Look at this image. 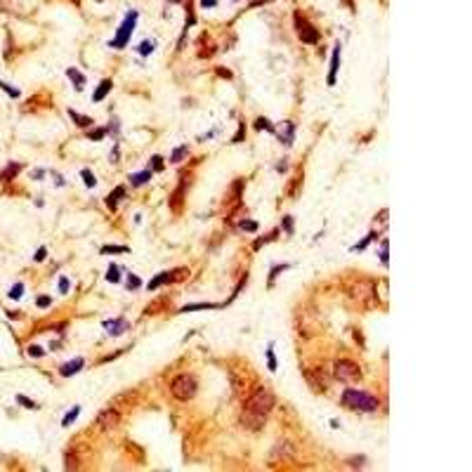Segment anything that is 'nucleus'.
Segmentation results:
<instances>
[{
	"label": "nucleus",
	"instance_id": "1",
	"mask_svg": "<svg viewBox=\"0 0 472 472\" xmlns=\"http://www.w3.org/2000/svg\"><path fill=\"white\" fill-rule=\"evenodd\" d=\"M274 404H276V399H274V394L269 390H265V387L255 390L253 394L248 397V401H246L243 411H241V423L248 430H260L267 423V416L274 409Z\"/></svg>",
	"mask_w": 472,
	"mask_h": 472
},
{
	"label": "nucleus",
	"instance_id": "2",
	"mask_svg": "<svg viewBox=\"0 0 472 472\" xmlns=\"http://www.w3.org/2000/svg\"><path fill=\"white\" fill-rule=\"evenodd\" d=\"M343 406L354 409V411H363V413H373L378 409V399L368 392H362V390H345Z\"/></svg>",
	"mask_w": 472,
	"mask_h": 472
},
{
	"label": "nucleus",
	"instance_id": "3",
	"mask_svg": "<svg viewBox=\"0 0 472 472\" xmlns=\"http://www.w3.org/2000/svg\"><path fill=\"white\" fill-rule=\"evenodd\" d=\"M170 394L177 401H189L196 394V378L189 373H182L175 380L170 382Z\"/></svg>",
	"mask_w": 472,
	"mask_h": 472
},
{
	"label": "nucleus",
	"instance_id": "4",
	"mask_svg": "<svg viewBox=\"0 0 472 472\" xmlns=\"http://www.w3.org/2000/svg\"><path fill=\"white\" fill-rule=\"evenodd\" d=\"M135 26H137V12L130 10L127 17L123 19V24H121V29H118V33H116V40H111V47H126L130 36H132V31H135Z\"/></svg>",
	"mask_w": 472,
	"mask_h": 472
},
{
	"label": "nucleus",
	"instance_id": "5",
	"mask_svg": "<svg viewBox=\"0 0 472 472\" xmlns=\"http://www.w3.org/2000/svg\"><path fill=\"white\" fill-rule=\"evenodd\" d=\"M335 378L343 382H357L362 380V368L349 359H338L335 362Z\"/></svg>",
	"mask_w": 472,
	"mask_h": 472
},
{
	"label": "nucleus",
	"instance_id": "6",
	"mask_svg": "<svg viewBox=\"0 0 472 472\" xmlns=\"http://www.w3.org/2000/svg\"><path fill=\"white\" fill-rule=\"evenodd\" d=\"M293 24H295V31H298V38L302 40V43H307V45H314V43H319V31L309 24L307 19L302 17L300 12H295V17H293Z\"/></svg>",
	"mask_w": 472,
	"mask_h": 472
},
{
	"label": "nucleus",
	"instance_id": "7",
	"mask_svg": "<svg viewBox=\"0 0 472 472\" xmlns=\"http://www.w3.org/2000/svg\"><path fill=\"white\" fill-rule=\"evenodd\" d=\"M272 135L283 146H291L293 140H295V126H293L291 121H281V123L272 126Z\"/></svg>",
	"mask_w": 472,
	"mask_h": 472
},
{
	"label": "nucleus",
	"instance_id": "8",
	"mask_svg": "<svg viewBox=\"0 0 472 472\" xmlns=\"http://www.w3.org/2000/svg\"><path fill=\"white\" fill-rule=\"evenodd\" d=\"M102 326H104V330H107L109 335L118 338V335H123L127 328H130V324H127L123 316H116V319H107V321H102Z\"/></svg>",
	"mask_w": 472,
	"mask_h": 472
},
{
	"label": "nucleus",
	"instance_id": "9",
	"mask_svg": "<svg viewBox=\"0 0 472 472\" xmlns=\"http://www.w3.org/2000/svg\"><path fill=\"white\" fill-rule=\"evenodd\" d=\"M340 43H335L333 45V55H330V66H328V78L326 83L328 85H335V80H338V69H340Z\"/></svg>",
	"mask_w": 472,
	"mask_h": 472
},
{
	"label": "nucleus",
	"instance_id": "10",
	"mask_svg": "<svg viewBox=\"0 0 472 472\" xmlns=\"http://www.w3.org/2000/svg\"><path fill=\"white\" fill-rule=\"evenodd\" d=\"M97 423H99V427H102V430H113V427L121 423V413H118V411H113V409H107V411H102V413H99Z\"/></svg>",
	"mask_w": 472,
	"mask_h": 472
},
{
	"label": "nucleus",
	"instance_id": "11",
	"mask_svg": "<svg viewBox=\"0 0 472 472\" xmlns=\"http://www.w3.org/2000/svg\"><path fill=\"white\" fill-rule=\"evenodd\" d=\"M180 276V272H163V274H156L151 281H149V291H156V288H161V286H168V283H173L175 279Z\"/></svg>",
	"mask_w": 472,
	"mask_h": 472
},
{
	"label": "nucleus",
	"instance_id": "12",
	"mask_svg": "<svg viewBox=\"0 0 472 472\" xmlns=\"http://www.w3.org/2000/svg\"><path fill=\"white\" fill-rule=\"evenodd\" d=\"M85 366V359H80V357H76L73 362H69V363H64L62 368H59V373L64 376V378H71V376H76L80 368Z\"/></svg>",
	"mask_w": 472,
	"mask_h": 472
},
{
	"label": "nucleus",
	"instance_id": "13",
	"mask_svg": "<svg viewBox=\"0 0 472 472\" xmlns=\"http://www.w3.org/2000/svg\"><path fill=\"white\" fill-rule=\"evenodd\" d=\"M349 295H352L354 300H359V302H368V298H371V286H368V283H357V286L349 291Z\"/></svg>",
	"mask_w": 472,
	"mask_h": 472
},
{
	"label": "nucleus",
	"instance_id": "14",
	"mask_svg": "<svg viewBox=\"0 0 472 472\" xmlns=\"http://www.w3.org/2000/svg\"><path fill=\"white\" fill-rule=\"evenodd\" d=\"M66 78L73 83V88H76V90H83V88H85V76L78 71V69L69 66V69H66Z\"/></svg>",
	"mask_w": 472,
	"mask_h": 472
},
{
	"label": "nucleus",
	"instance_id": "15",
	"mask_svg": "<svg viewBox=\"0 0 472 472\" xmlns=\"http://www.w3.org/2000/svg\"><path fill=\"white\" fill-rule=\"evenodd\" d=\"M123 196H126V189H123V187H116V189H113V194L107 199V208H109V210H116L118 201L123 199Z\"/></svg>",
	"mask_w": 472,
	"mask_h": 472
},
{
	"label": "nucleus",
	"instance_id": "16",
	"mask_svg": "<svg viewBox=\"0 0 472 472\" xmlns=\"http://www.w3.org/2000/svg\"><path fill=\"white\" fill-rule=\"evenodd\" d=\"M111 80H104V83H99V88L94 90V94H92V102H102L107 94H109V90H111Z\"/></svg>",
	"mask_w": 472,
	"mask_h": 472
},
{
	"label": "nucleus",
	"instance_id": "17",
	"mask_svg": "<svg viewBox=\"0 0 472 472\" xmlns=\"http://www.w3.org/2000/svg\"><path fill=\"white\" fill-rule=\"evenodd\" d=\"M149 180H151V170H149V168H146L144 173H135V175H130V184H132V187L146 184Z\"/></svg>",
	"mask_w": 472,
	"mask_h": 472
},
{
	"label": "nucleus",
	"instance_id": "18",
	"mask_svg": "<svg viewBox=\"0 0 472 472\" xmlns=\"http://www.w3.org/2000/svg\"><path fill=\"white\" fill-rule=\"evenodd\" d=\"M99 253H102V255H116V253H130V248H127V246H116V243H109V246H102V248H99Z\"/></svg>",
	"mask_w": 472,
	"mask_h": 472
},
{
	"label": "nucleus",
	"instance_id": "19",
	"mask_svg": "<svg viewBox=\"0 0 472 472\" xmlns=\"http://www.w3.org/2000/svg\"><path fill=\"white\" fill-rule=\"evenodd\" d=\"M288 267H291L288 262H281V265H276V267H274L272 272H269V279H267V286L272 288V286H274V281H276V276H279V274H281V272H286Z\"/></svg>",
	"mask_w": 472,
	"mask_h": 472
},
{
	"label": "nucleus",
	"instance_id": "20",
	"mask_svg": "<svg viewBox=\"0 0 472 472\" xmlns=\"http://www.w3.org/2000/svg\"><path fill=\"white\" fill-rule=\"evenodd\" d=\"M163 168H165V161L158 156V154L149 158V170H151V173H163Z\"/></svg>",
	"mask_w": 472,
	"mask_h": 472
},
{
	"label": "nucleus",
	"instance_id": "21",
	"mask_svg": "<svg viewBox=\"0 0 472 472\" xmlns=\"http://www.w3.org/2000/svg\"><path fill=\"white\" fill-rule=\"evenodd\" d=\"M80 177H83V182H85L90 189H94V187H97V177L92 175L90 168H83V170H80Z\"/></svg>",
	"mask_w": 472,
	"mask_h": 472
},
{
	"label": "nucleus",
	"instance_id": "22",
	"mask_svg": "<svg viewBox=\"0 0 472 472\" xmlns=\"http://www.w3.org/2000/svg\"><path fill=\"white\" fill-rule=\"evenodd\" d=\"M69 116H71V118H73V121H76V123H78V126H80V127H88V126H92V121H90V118H88V116H80L78 111L69 109Z\"/></svg>",
	"mask_w": 472,
	"mask_h": 472
},
{
	"label": "nucleus",
	"instance_id": "23",
	"mask_svg": "<svg viewBox=\"0 0 472 472\" xmlns=\"http://www.w3.org/2000/svg\"><path fill=\"white\" fill-rule=\"evenodd\" d=\"M107 281H109V283H118V281H121V267H118V265H111L109 267Z\"/></svg>",
	"mask_w": 472,
	"mask_h": 472
},
{
	"label": "nucleus",
	"instance_id": "24",
	"mask_svg": "<svg viewBox=\"0 0 472 472\" xmlns=\"http://www.w3.org/2000/svg\"><path fill=\"white\" fill-rule=\"evenodd\" d=\"M238 227H241L243 232H248V234H255V232L260 229V224L253 222V220H241V222H238Z\"/></svg>",
	"mask_w": 472,
	"mask_h": 472
},
{
	"label": "nucleus",
	"instance_id": "25",
	"mask_svg": "<svg viewBox=\"0 0 472 472\" xmlns=\"http://www.w3.org/2000/svg\"><path fill=\"white\" fill-rule=\"evenodd\" d=\"M78 413H80V406H73L71 411H69V413H66V416L62 418V425H64V427H69V425H71L73 420H76V418H78Z\"/></svg>",
	"mask_w": 472,
	"mask_h": 472
},
{
	"label": "nucleus",
	"instance_id": "26",
	"mask_svg": "<svg viewBox=\"0 0 472 472\" xmlns=\"http://www.w3.org/2000/svg\"><path fill=\"white\" fill-rule=\"evenodd\" d=\"M127 291H137L140 286H142V279L140 276H135V274H127Z\"/></svg>",
	"mask_w": 472,
	"mask_h": 472
},
{
	"label": "nucleus",
	"instance_id": "27",
	"mask_svg": "<svg viewBox=\"0 0 472 472\" xmlns=\"http://www.w3.org/2000/svg\"><path fill=\"white\" fill-rule=\"evenodd\" d=\"M215 305H210V302H199V305H187V307H182V312H199V309H213Z\"/></svg>",
	"mask_w": 472,
	"mask_h": 472
},
{
	"label": "nucleus",
	"instance_id": "28",
	"mask_svg": "<svg viewBox=\"0 0 472 472\" xmlns=\"http://www.w3.org/2000/svg\"><path fill=\"white\" fill-rule=\"evenodd\" d=\"M19 173V163H10L7 168H5V173H2V177L0 180H7V177H15Z\"/></svg>",
	"mask_w": 472,
	"mask_h": 472
},
{
	"label": "nucleus",
	"instance_id": "29",
	"mask_svg": "<svg viewBox=\"0 0 472 472\" xmlns=\"http://www.w3.org/2000/svg\"><path fill=\"white\" fill-rule=\"evenodd\" d=\"M107 135H109V127H97V130H92L88 137H90V140H102V137H107Z\"/></svg>",
	"mask_w": 472,
	"mask_h": 472
},
{
	"label": "nucleus",
	"instance_id": "30",
	"mask_svg": "<svg viewBox=\"0 0 472 472\" xmlns=\"http://www.w3.org/2000/svg\"><path fill=\"white\" fill-rule=\"evenodd\" d=\"M151 50H154V43H151V40H144V43H142V45L137 47V52H140V55H142V57L151 55Z\"/></svg>",
	"mask_w": 472,
	"mask_h": 472
},
{
	"label": "nucleus",
	"instance_id": "31",
	"mask_svg": "<svg viewBox=\"0 0 472 472\" xmlns=\"http://www.w3.org/2000/svg\"><path fill=\"white\" fill-rule=\"evenodd\" d=\"M182 158H187V146H177L173 154V163H180Z\"/></svg>",
	"mask_w": 472,
	"mask_h": 472
},
{
	"label": "nucleus",
	"instance_id": "32",
	"mask_svg": "<svg viewBox=\"0 0 472 472\" xmlns=\"http://www.w3.org/2000/svg\"><path fill=\"white\" fill-rule=\"evenodd\" d=\"M64 468H66V470H76V468H78V463H76V458H73L71 451H69L66 458H64Z\"/></svg>",
	"mask_w": 472,
	"mask_h": 472
},
{
	"label": "nucleus",
	"instance_id": "33",
	"mask_svg": "<svg viewBox=\"0 0 472 472\" xmlns=\"http://www.w3.org/2000/svg\"><path fill=\"white\" fill-rule=\"evenodd\" d=\"M267 366H269V371H276V366H279V363H276V357H274V349H272V347L267 349Z\"/></svg>",
	"mask_w": 472,
	"mask_h": 472
},
{
	"label": "nucleus",
	"instance_id": "34",
	"mask_svg": "<svg viewBox=\"0 0 472 472\" xmlns=\"http://www.w3.org/2000/svg\"><path fill=\"white\" fill-rule=\"evenodd\" d=\"M36 305H38V307H40V309L50 307V305H52V298H50V295H40V298H38V300H36Z\"/></svg>",
	"mask_w": 472,
	"mask_h": 472
},
{
	"label": "nucleus",
	"instance_id": "35",
	"mask_svg": "<svg viewBox=\"0 0 472 472\" xmlns=\"http://www.w3.org/2000/svg\"><path fill=\"white\" fill-rule=\"evenodd\" d=\"M371 241H373V234L363 236L362 241H359V243H357V246H354V251H363V248H366V246H368V243H371Z\"/></svg>",
	"mask_w": 472,
	"mask_h": 472
},
{
	"label": "nucleus",
	"instance_id": "36",
	"mask_svg": "<svg viewBox=\"0 0 472 472\" xmlns=\"http://www.w3.org/2000/svg\"><path fill=\"white\" fill-rule=\"evenodd\" d=\"M21 293H24V283H17V286L10 291V298H12V300H19V298H21Z\"/></svg>",
	"mask_w": 472,
	"mask_h": 472
},
{
	"label": "nucleus",
	"instance_id": "37",
	"mask_svg": "<svg viewBox=\"0 0 472 472\" xmlns=\"http://www.w3.org/2000/svg\"><path fill=\"white\" fill-rule=\"evenodd\" d=\"M17 401H19V404H21V406H29V409H36V406H38L36 401L26 399V397H24V394H17Z\"/></svg>",
	"mask_w": 472,
	"mask_h": 472
},
{
	"label": "nucleus",
	"instance_id": "38",
	"mask_svg": "<svg viewBox=\"0 0 472 472\" xmlns=\"http://www.w3.org/2000/svg\"><path fill=\"white\" fill-rule=\"evenodd\" d=\"M255 127H257V130H267V132H272V126H269L265 118H257V121H255Z\"/></svg>",
	"mask_w": 472,
	"mask_h": 472
},
{
	"label": "nucleus",
	"instance_id": "39",
	"mask_svg": "<svg viewBox=\"0 0 472 472\" xmlns=\"http://www.w3.org/2000/svg\"><path fill=\"white\" fill-rule=\"evenodd\" d=\"M0 88L7 92L10 97H19V90H17V88H12V85H7V83H0Z\"/></svg>",
	"mask_w": 472,
	"mask_h": 472
},
{
	"label": "nucleus",
	"instance_id": "40",
	"mask_svg": "<svg viewBox=\"0 0 472 472\" xmlns=\"http://www.w3.org/2000/svg\"><path fill=\"white\" fill-rule=\"evenodd\" d=\"M69 288H71V281H69L66 276H62V279H59V291H62V293H66V291H69Z\"/></svg>",
	"mask_w": 472,
	"mask_h": 472
},
{
	"label": "nucleus",
	"instance_id": "41",
	"mask_svg": "<svg viewBox=\"0 0 472 472\" xmlns=\"http://www.w3.org/2000/svg\"><path fill=\"white\" fill-rule=\"evenodd\" d=\"M29 354H31V357H43V354H45V349H43V347H38V345H31V347H29Z\"/></svg>",
	"mask_w": 472,
	"mask_h": 472
},
{
	"label": "nucleus",
	"instance_id": "42",
	"mask_svg": "<svg viewBox=\"0 0 472 472\" xmlns=\"http://www.w3.org/2000/svg\"><path fill=\"white\" fill-rule=\"evenodd\" d=\"M45 255H47V248L43 246V248H38V251H36V255H33V260H36V262H43V260H45Z\"/></svg>",
	"mask_w": 472,
	"mask_h": 472
},
{
	"label": "nucleus",
	"instance_id": "43",
	"mask_svg": "<svg viewBox=\"0 0 472 472\" xmlns=\"http://www.w3.org/2000/svg\"><path fill=\"white\" fill-rule=\"evenodd\" d=\"M283 229H286V232H293V218H291V215H286V218H283Z\"/></svg>",
	"mask_w": 472,
	"mask_h": 472
},
{
	"label": "nucleus",
	"instance_id": "44",
	"mask_svg": "<svg viewBox=\"0 0 472 472\" xmlns=\"http://www.w3.org/2000/svg\"><path fill=\"white\" fill-rule=\"evenodd\" d=\"M215 5H218V0H201V7H205V10H210Z\"/></svg>",
	"mask_w": 472,
	"mask_h": 472
}]
</instances>
